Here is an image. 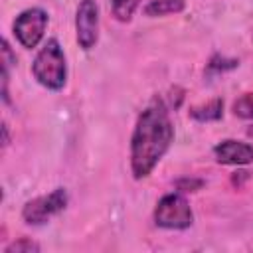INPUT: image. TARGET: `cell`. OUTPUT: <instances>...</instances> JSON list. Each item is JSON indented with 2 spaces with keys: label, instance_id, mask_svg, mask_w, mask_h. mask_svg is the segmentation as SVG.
Instances as JSON below:
<instances>
[{
  "label": "cell",
  "instance_id": "obj_8",
  "mask_svg": "<svg viewBox=\"0 0 253 253\" xmlns=\"http://www.w3.org/2000/svg\"><path fill=\"white\" fill-rule=\"evenodd\" d=\"M190 117L200 123H210V121H219L223 117V101L221 99H211L204 105H196L190 109Z\"/></svg>",
  "mask_w": 253,
  "mask_h": 253
},
{
  "label": "cell",
  "instance_id": "obj_6",
  "mask_svg": "<svg viewBox=\"0 0 253 253\" xmlns=\"http://www.w3.org/2000/svg\"><path fill=\"white\" fill-rule=\"evenodd\" d=\"M75 36L81 49L91 51L99 40V6L95 0H81L75 14Z\"/></svg>",
  "mask_w": 253,
  "mask_h": 253
},
{
  "label": "cell",
  "instance_id": "obj_7",
  "mask_svg": "<svg viewBox=\"0 0 253 253\" xmlns=\"http://www.w3.org/2000/svg\"><path fill=\"white\" fill-rule=\"evenodd\" d=\"M215 160L219 164H229V166H243L253 162V146L241 140H221L219 144H215L213 148Z\"/></svg>",
  "mask_w": 253,
  "mask_h": 253
},
{
  "label": "cell",
  "instance_id": "obj_9",
  "mask_svg": "<svg viewBox=\"0 0 253 253\" xmlns=\"http://www.w3.org/2000/svg\"><path fill=\"white\" fill-rule=\"evenodd\" d=\"M184 8H186V0H150L144 6V14L148 18H158V16L178 14Z\"/></svg>",
  "mask_w": 253,
  "mask_h": 253
},
{
  "label": "cell",
  "instance_id": "obj_12",
  "mask_svg": "<svg viewBox=\"0 0 253 253\" xmlns=\"http://www.w3.org/2000/svg\"><path fill=\"white\" fill-rule=\"evenodd\" d=\"M38 251H40V245H38L36 241L28 239V237L18 239V241L10 243V245L4 249V253H38Z\"/></svg>",
  "mask_w": 253,
  "mask_h": 253
},
{
  "label": "cell",
  "instance_id": "obj_4",
  "mask_svg": "<svg viewBox=\"0 0 253 253\" xmlns=\"http://www.w3.org/2000/svg\"><path fill=\"white\" fill-rule=\"evenodd\" d=\"M67 200H69L67 190L65 188H55L47 196H40V198H34L30 202H26V206L22 208V217L30 225H42L51 215L63 211L65 206H67Z\"/></svg>",
  "mask_w": 253,
  "mask_h": 253
},
{
  "label": "cell",
  "instance_id": "obj_13",
  "mask_svg": "<svg viewBox=\"0 0 253 253\" xmlns=\"http://www.w3.org/2000/svg\"><path fill=\"white\" fill-rule=\"evenodd\" d=\"M204 180L202 178H180L176 180V192L186 194V192H198L204 188Z\"/></svg>",
  "mask_w": 253,
  "mask_h": 253
},
{
  "label": "cell",
  "instance_id": "obj_16",
  "mask_svg": "<svg viewBox=\"0 0 253 253\" xmlns=\"http://www.w3.org/2000/svg\"><path fill=\"white\" fill-rule=\"evenodd\" d=\"M247 134H249V136H253V126H251V128H247Z\"/></svg>",
  "mask_w": 253,
  "mask_h": 253
},
{
  "label": "cell",
  "instance_id": "obj_10",
  "mask_svg": "<svg viewBox=\"0 0 253 253\" xmlns=\"http://www.w3.org/2000/svg\"><path fill=\"white\" fill-rule=\"evenodd\" d=\"M140 0H111V12L119 22H130Z\"/></svg>",
  "mask_w": 253,
  "mask_h": 253
},
{
  "label": "cell",
  "instance_id": "obj_5",
  "mask_svg": "<svg viewBox=\"0 0 253 253\" xmlns=\"http://www.w3.org/2000/svg\"><path fill=\"white\" fill-rule=\"evenodd\" d=\"M47 22H49V16L45 10L28 8L14 20V36L22 43V47L32 49L42 42Z\"/></svg>",
  "mask_w": 253,
  "mask_h": 253
},
{
  "label": "cell",
  "instance_id": "obj_3",
  "mask_svg": "<svg viewBox=\"0 0 253 253\" xmlns=\"http://www.w3.org/2000/svg\"><path fill=\"white\" fill-rule=\"evenodd\" d=\"M154 223L162 229H188L194 223V211L184 194L172 192L162 196L154 208Z\"/></svg>",
  "mask_w": 253,
  "mask_h": 253
},
{
  "label": "cell",
  "instance_id": "obj_15",
  "mask_svg": "<svg viewBox=\"0 0 253 253\" xmlns=\"http://www.w3.org/2000/svg\"><path fill=\"white\" fill-rule=\"evenodd\" d=\"M2 132H4V142H2V144H4V146H6V144H8V142H10V138H8V126H6V125H4V126H2Z\"/></svg>",
  "mask_w": 253,
  "mask_h": 253
},
{
  "label": "cell",
  "instance_id": "obj_1",
  "mask_svg": "<svg viewBox=\"0 0 253 253\" xmlns=\"http://www.w3.org/2000/svg\"><path fill=\"white\" fill-rule=\"evenodd\" d=\"M174 140L170 111L160 97H154L138 115L130 136V172L134 180L146 178L162 160Z\"/></svg>",
  "mask_w": 253,
  "mask_h": 253
},
{
  "label": "cell",
  "instance_id": "obj_2",
  "mask_svg": "<svg viewBox=\"0 0 253 253\" xmlns=\"http://www.w3.org/2000/svg\"><path fill=\"white\" fill-rule=\"evenodd\" d=\"M32 73L40 85H43L49 91H59L63 89L67 81V61L63 55V49L55 38L47 40L43 47L38 51L34 63H32Z\"/></svg>",
  "mask_w": 253,
  "mask_h": 253
},
{
  "label": "cell",
  "instance_id": "obj_11",
  "mask_svg": "<svg viewBox=\"0 0 253 253\" xmlns=\"http://www.w3.org/2000/svg\"><path fill=\"white\" fill-rule=\"evenodd\" d=\"M233 115L245 121H253V93H243L233 103Z\"/></svg>",
  "mask_w": 253,
  "mask_h": 253
},
{
  "label": "cell",
  "instance_id": "obj_14",
  "mask_svg": "<svg viewBox=\"0 0 253 253\" xmlns=\"http://www.w3.org/2000/svg\"><path fill=\"white\" fill-rule=\"evenodd\" d=\"M239 65L237 59H225V57H219V55H213L210 59V69H215V71H225V69H235Z\"/></svg>",
  "mask_w": 253,
  "mask_h": 253
}]
</instances>
